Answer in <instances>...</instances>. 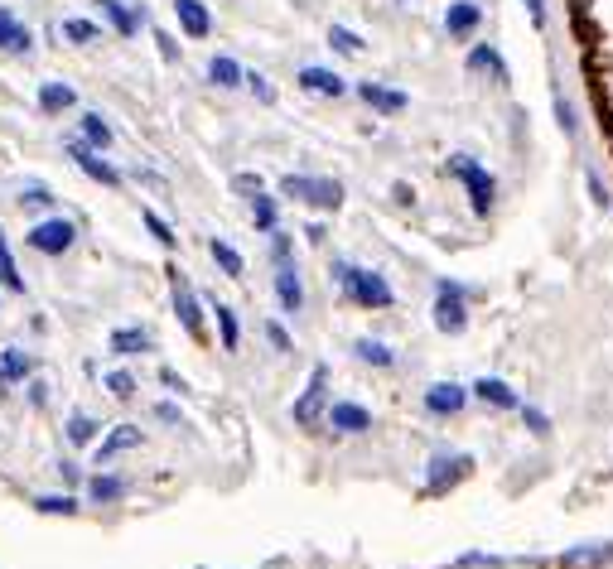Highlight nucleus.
<instances>
[{"label": "nucleus", "mask_w": 613, "mask_h": 569, "mask_svg": "<svg viewBox=\"0 0 613 569\" xmlns=\"http://www.w3.org/2000/svg\"><path fill=\"white\" fill-rule=\"evenodd\" d=\"M34 507L44 516H78V502L68 492H44V497H34Z\"/></svg>", "instance_id": "72a5a7b5"}, {"label": "nucleus", "mask_w": 613, "mask_h": 569, "mask_svg": "<svg viewBox=\"0 0 613 569\" xmlns=\"http://www.w3.org/2000/svg\"><path fill=\"white\" fill-rule=\"evenodd\" d=\"M280 193L295 198V203H309V208H324V213L343 203V184L338 179H314V174H285Z\"/></svg>", "instance_id": "7ed1b4c3"}, {"label": "nucleus", "mask_w": 613, "mask_h": 569, "mask_svg": "<svg viewBox=\"0 0 613 569\" xmlns=\"http://www.w3.org/2000/svg\"><path fill=\"white\" fill-rule=\"evenodd\" d=\"M112 353L116 357L150 353V333H145V328H116V333H112Z\"/></svg>", "instance_id": "bb28decb"}, {"label": "nucleus", "mask_w": 613, "mask_h": 569, "mask_svg": "<svg viewBox=\"0 0 613 569\" xmlns=\"http://www.w3.org/2000/svg\"><path fill=\"white\" fill-rule=\"evenodd\" d=\"M575 5H580V10H589V5H594V0H575Z\"/></svg>", "instance_id": "3c124183"}, {"label": "nucleus", "mask_w": 613, "mask_h": 569, "mask_svg": "<svg viewBox=\"0 0 613 569\" xmlns=\"http://www.w3.org/2000/svg\"><path fill=\"white\" fill-rule=\"evenodd\" d=\"M560 565L565 569H604V565H613V545H575V550H565L560 555Z\"/></svg>", "instance_id": "a211bd4d"}, {"label": "nucleus", "mask_w": 613, "mask_h": 569, "mask_svg": "<svg viewBox=\"0 0 613 569\" xmlns=\"http://www.w3.org/2000/svg\"><path fill=\"white\" fill-rule=\"evenodd\" d=\"M522 425H527L531 434H551V420H546L536 406H522Z\"/></svg>", "instance_id": "37998d69"}, {"label": "nucleus", "mask_w": 613, "mask_h": 569, "mask_svg": "<svg viewBox=\"0 0 613 569\" xmlns=\"http://www.w3.org/2000/svg\"><path fill=\"white\" fill-rule=\"evenodd\" d=\"M0 54L10 58H29L34 54V34L20 15H10V10H0Z\"/></svg>", "instance_id": "1a4fd4ad"}, {"label": "nucleus", "mask_w": 613, "mask_h": 569, "mask_svg": "<svg viewBox=\"0 0 613 569\" xmlns=\"http://www.w3.org/2000/svg\"><path fill=\"white\" fill-rule=\"evenodd\" d=\"M401 5H411V0H401Z\"/></svg>", "instance_id": "603ef678"}, {"label": "nucleus", "mask_w": 613, "mask_h": 569, "mask_svg": "<svg viewBox=\"0 0 613 569\" xmlns=\"http://www.w3.org/2000/svg\"><path fill=\"white\" fill-rule=\"evenodd\" d=\"M464 401H469V391L454 386V381H435V386L425 391V410H430V415H459Z\"/></svg>", "instance_id": "ddd939ff"}, {"label": "nucleus", "mask_w": 613, "mask_h": 569, "mask_svg": "<svg viewBox=\"0 0 613 569\" xmlns=\"http://www.w3.org/2000/svg\"><path fill=\"white\" fill-rule=\"evenodd\" d=\"M251 222H256V232H276L280 227V213H276V198H271V193H256V198H251Z\"/></svg>", "instance_id": "c756f323"}, {"label": "nucleus", "mask_w": 613, "mask_h": 569, "mask_svg": "<svg viewBox=\"0 0 613 569\" xmlns=\"http://www.w3.org/2000/svg\"><path fill=\"white\" fill-rule=\"evenodd\" d=\"M213 314H218V333H223V348H227V353H237V348H242V324H237V314H232L227 304H213Z\"/></svg>", "instance_id": "473e14b6"}, {"label": "nucleus", "mask_w": 613, "mask_h": 569, "mask_svg": "<svg viewBox=\"0 0 613 569\" xmlns=\"http://www.w3.org/2000/svg\"><path fill=\"white\" fill-rule=\"evenodd\" d=\"M126 449H140V430L136 425H116L102 444H97V454H92V463H112L116 454H126Z\"/></svg>", "instance_id": "6ab92c4d"}, {"label": "nucleus", "mask_w": 613, "mask_h": 569, "mask_svg": "<svg viewBox=\"0 0 613 569\" xmlns=\"http://www.w3.org/2000/svg\"><path fill=\"white\" fill-rule=\"evenodd\" d=\"M34 372V357L25 348H5L0 353V386H10V381H25Z\"/></svg>", "instance_id": "b1692460"}, {"label": "nucleus", "mask_w": 613, "mask_h": 569, "mask_svg": "<svg viewBox=\"0 0 613 569\" xmlns=\"http://www.w3.org/2000/svg\"><path fill=\"white\" fill-rule=\"evenodd\" d=\"M445 174H454L464 189H469V203H474V213L478 217H488L493 213V198H498V179L483 169L478 160H469V155H454V160L445 164Z\"/></svg>", "instance_id": "f03ea898"}, {"label": "nucleus", "mask_w": 613, "mask_h": 569, "mask_svg": "<svg viewBox=\"0 0 613 569\" xmlns=\"http://www.w3.org/2000/svg\"><path fill=\"white\" fill-rule=\"evenodd\" d=\"M266 338H271V348H276V353H290V348H295V343H290V333H285L280 324H266Z\"/></svg>", "instance_id": "c03bdc74"}, {"label": "nucleus", "mask_w": 613, "mask_h": 569, "mask_svg": "<svg viewBox=\"0 0 613 569\" xmlns=\"http://www.w3.org/2000/svg\"><path fill=\"white\" fill-rule=\"evenodd\" d=\"M324 396H329V367L324 362H314V372H309V386H305V396L295 401V425H314L319 420V410H324Z\"/></svg>", "instance_id": "6e6552de"}, {"label": "nucleus", "mask_w": 613, "mask_h": 569, "mask_svg": "<svg viewBox=\"0 0 613 569\" xmlns=\"http://www.w3.org/2000/svg\"><path fill=\"white\" fill-rule=\"evenodd\" d=\"M208 251H213V261H218V271L223 275H232V280H242V271H247V261H242V251L237 246H227V242H208Z\"/></svg>", "instance_id": "cd10ccee"}, {"label": "nucleus", "mask_w": 613, "mask_h": 569, "mask_svg": "<svg viewBox=\"0 0 613 569\" xmlns=\"http://www.w3.org/2000/svg\"><path fill=\"white\" fill-rule=\"evenodd\" d=\"M121 497H126V478H116V473L87 478V502H121Z\"/></svg>", "instance_id": "393cba45"}, {"label": "nucleus", "mask_w": 613, "mask_h": 569, "mask_svg": "<svg viewBox=\"0 0 613 569\" xmlns=\"http://www.w3.org/2000/svg\"><path fill=\"white\" fill-rule=\"evenodd\" d=\"M232 189L242 193V198H256V193H266V189H261V174H232Z\"/></svg>", "instance_id": "a19ab883"}, {"label": "nucleus", "mask_w": 613, "mask_h": 569, "mask_svg": "<svg viewBox=\"0 0 613 569\" xmlns=\"http://www.w3.org/2000/svg\"><path fill=\"white\" fill-rule=\"evenodd\" d=\"M464 473H469V459H464V454H440V459L430 463L425 492H445V488H454V483H459Z\"/></svg>", "instance_id": "f8f14e48"}, {"label": "nucleus", "mask_w": 613, "mask_h": 569, "mask_svg": "<svg viewBox=\"0 0 613 569\" xmlns=\"http://www.w3.org/2000/svg\"><path fill=\"white\" fill-rule=\"evenodd\" d=\"M300 87L314 92V97H343V92H348V82L338 78L334 68H305V73H300Z\"/></svg>", "instance_id": "412c9836"}, {"label": "nucleus", "mask_w": 613, "mask_h": 569, "mask_svg": "<svg viewBox=\"0 0 613 569\" xmlns=\"http://www.w3.org/2000/svg\"><path fill=\"white\" fill-rule=\"evenodd\" d=\"M174 15H179V29H184L189 39H208L213 15H208V5H203V0H174Z\"/></svg>", "instance_id": "2eb2a0df"}, {"label": "nucleus", "mask_w": 613, "mask_h": 569, "mask_svg": "<svg viewBox=\"0 0 613 569\" xmlns=\"http://www.w3.org/2000/svg\"><path fill=\"white\" fill-rule=\"evenodd\" d=\"M169 299H174V314H179L184 333H189V338H203V309H198L194 285L184 280V271H179V266L169 271Z\"/></svg>", "instance_id": "39448f33"}, {"label": "nucleus", "mask_w": 613, "mask_h": 569, "mask_svg": "<svg viewBox=\"0 0 613 569\" xmlns=\"http://www.w3.org/2000/svg\"><path fill=\"white\" fill-rule=\"evenodd\" d=\"M63 39H68V44H78V49H87V44H97V39H102V29L92 25V20H63Z\"/></svg>", "instance_id": "f704fd0d"}, {"label": "nucleus", "mask_w": 613, "mask_h": 569, "mask_svg": "<svg viewBox=\"0 0 613 569\" xmlns=\"http://www.w3.org/2000/svg\"><path fill=\"white\" fill-rule=\"evenodd\" d=\"M208 78H213V87H242V82H247V68H242L237 58L218 54L213 63H208Z\"/></svg>", "instance_id": "a878e982"}, {"label": "nucleus", "mask_w": 613, "mask_h": 569, "mask_svg": "<svg viewBox=\"0 0 613 569\" xmlns=\"http://www.w3.org/2000/svg\"><path fill=\"white\" fill-rule=\"evenodd\" d=\"M527 15L536 29H546V0H527Z\"/></svg>", "instance_id": "49530a36"}, {"label": "nucleus", "mask_w": 613, "mask_h": 569, "mask_svg": "<svg viewBox=\"0 0 613 569\" xmlns=\"http://www.w3.org/2000/svg\"><path fill=\"white\" fill-rule=\"evenodd\" d=\"M20 208H29V213H39V208H54V193L44 189V184H29V189L20 193Z\"/></svg>", "instance_id": "58836bf2"}, {"label": "nucleus", "mask_w": 613, "mask_h": 569, "mask_svg": "<svg viewBox=\"0 0 613 569\" xmlns=\"http://www.w3.org/2000/svg\"><path fill=\"white\" fill-rule=\"evenodd\" d=\"M589 193H594V203H599V208H609V193H604V184H599L594 174H589Z\"/></svg>", "instance_id": "8fccbe9b"}, {"label": "nucleus", "mask_w": 613, "mask_h": 569, "mask_svg": "<svg viewBox=\"0 0 613 569\" xmlns=\"http://www.w3.org/2000/svg\"><path fill=\"white\" fill-rule=\"evenodd\" d=\"M358 97H363L372 111H382V116H401L406 111V92H396V87H382V82H358Z\"/></svg>", "instance_id": "9d476101"}, {"label": "nucleus", "mask_w": 613, "mask_h": 569, "mask_svg": "<svg viewBox=\"0 0 613 569\" xmlns=\"http://www.w3.org/2000/svg\"><path fill=\"white\" fill-rule=\"evenodd\" d=\"M78 126H83V145H92V150H107V145H112V126H107L97 111H83Z\"/></svg>", "instance_id": "c85d7f7f"}, {"label": "nucleus", "mask_w": 613, "mask_h": 569, "mask_svg": "<svg viewBox=\"0 0 613 569\" xmlns=\"http://www.w3.org/2000/svg\"><path fill=\"white\" fill-rule=\"evenodd\" d=\"M140 222L150 227V237H155L160 246H174V232H169V222H165L160 213H155V208H145V213H140Z\"/></svg>", "instance_id": "4c0bfd02"}, {"label": "nucleus", "mask_w": 613, "mask_h": 569, "mask_svg": "<svg viewBox=\"0 0 613 569\" xmlns=\"http://www.w3.org/2000/svg\"><path fill=\"white\" fill-rule=\"evenodd\" d=\"M107 391H112L116 401H131L136 396V377L131 372H107Z\"/></svg>", "instance_id": "ea45409f"}, {"label": "nucleus", "mask_w": 613, "mask_h": 569, "mask_svg": "<svg viewBox=\"0 0 613 569\" xmlns=\"http://www.w3.org/2000/svg\"><path fill=\"white\" fill-rule=\"evenodd\" d=\"M334 280H338V290L353 299V304H363V309H387L391 304V285L377 271H363V266H353V261H338Z\"/></svg>", "instance_id": "f257e3e1"}, {"label": "nucleus", "mask_w": 613, "mask_h": 569, "mask_svg": "<svg viewBox=\"0 0 613 569\" xmlns=\"http://www.w3.org/2000/svg\"><path fill=\"white\" fill-rule=\"evenodd\" d=\"M329 425H334L338 434H363L367 425H372V415H367L358 401H334V406H329Z\"/></svg>", "instance_id": "f3484780"}, {"label": "nucleus", "mask_w": 613, "mask_h": 569, "mask_svg": "<svg viewBox=\"0 0 613 569\" xmlns=\"http://www.w3.org/2000/svg\"><path fill=\"white\" fill-rule=\"evenodd\" d=\"M478 25H483V10H478L474 0H454L445 10L449 39H469V34H478Z\"/></svg>", "instance_id": "4468645a"}, {"label": "nucleus", "mask_w": 613, "mask_h": 569, "mask_svg": "<svg viewBox=\"0 0 613 569\" xmlns=\"http://www.w3.org/2000/svg\"><path fill=\"white\" fill-rule=\"evenodd\" d=\"M29 401H34V406H49V386H44V381H29Z\"/></svg>", "instance_id": "09e8293b"}, {"label": "nucleus", "mask_w": 613, "mask_h": 569, "mask_svg": "<svg viewBox=\"0 0 613 569\" xmlns=\"http://www.w3.org/2000/svg\"><path fill=\"white\" fill-rule=\"evenodd\" d=\"M353 357L367 362V367H391V362H396V353H391L387 343H372V338H358V343H353Z\"/></svg>", "instance_id": "2f4dec72"}, {"label": "nucleus", "mask_w": 613, "mask_h": 569, "mask_svg": "<svg viewBox=\"0 0 613 569\" xmlns=\"http://www.w3.org/2000/svg\"><path fill=\"white\" fill-rule=\"evenodd\" d=\"M97 5H102L107 25H112L116 34H121V39H131V34L140 29V20H145V15H140L136 5H126V0H97Z\"/></svg>", "instance_id": "aec40b11"}, {"label": "nucleus", "mask_w": 613, "mask_h": 569, "mask_svg": "<svg viewBox=\"0 0 613 569\" xmlns=\"http://www.w3.org/2000/svg\"><path fill=\"white\" fill-rule=\"evenodd\" d=\"M0 285H5L10 295H25V275H20V266H15L10 246H0Z\"/></svg>", "instance_id": "c9c22d12"}, {"label": "nucleus", "mask_w": 613, "mask_h": 569, "mask_svg": "<svg viewBox=\"0 0 613 569\" xmlns=\"http://www.w3.org/2000/svg\"><path fill=\"white\" fill-rule=\"evenodd\" d=\"M474 396L483 401V406H493V410H517V406H522V401H517V391H512L502 377H478L474 381Z\"/></svg>", "instance_id": "dca6fc26"}, {"label": "nucleus", "mask_w": 613, "mask_h": 569, "mask_svg": "<svg viewBox=\"0 0 613 569\" xmlns=\"http://www.w3.org/2000/svg\"><path fill=\"white\" fill-rule=\"evenodd\" d=\"M68 444H78V449H87V444H92V439H97V420H92V415H87V410H73V415H68Z\"/></svg>", "instance_id": "7c9ffc66"}, {"label": "nucleus", "mask_w": 613, "mask_h": 569, "mask_svg": "<svg viewBox=\"0 0 613 569\" xmlns=\"http://www.w3.org/2000/svg\"><path fill=\"white\" fill-rule=\"evenodd\" d=\"M329 44H334L338 54H348V58H358V54L367 49V44H363V39H358V34H353L348 25H334V29H329Z\"/></svg>", "instance_id": "e433bc0d"}, {"label": "nucleus", "mask_w": 613, "mask_h": 569, "mask_svg": "<svg viewBox=\"0 0 613 569\" xmlns=\"http://www.w3.org/2000/svg\"><path fill=\"white\" fill-rule=\"evenodd\" d=\"M469 73H488L493 82H507V63L493 44H478L474 54H469Z\"/></svg>", "instance_id": "5701e85b"}, {"label": "nucleus", "mask_w": 613, "mask_h": 569, "mask_svg": "<svg viewBox=\"0 0 613 569\" xmlns=\"http://www.w3.org/2000/svg\"><path fill=\"white\" fill-rule=\"evenodd\" d=\"M73 242H78V227L68 217H44L29 227V246L39 256H63V251H73Z\"/></svg>", "instance_id": "20e7f679"}, {"label": "nucleus", "mask_w": 613, "mask_h": 569, "mask_svg": "<svg viewBox=\"0 0 613 569\" xmlns=\"http://www.w3.org/2000/svg\"><path fill=\"white\" fill-rule=\"evenodd\" d=\"M68 155H73V164L83 169L87 179H97V184H107V189H121V169L102 160V150H92L83 140H68Z\"/></svg>", "instance_id": "0eeeda50"}, {"label": "nucleus", "mask_w": 613, "mask_h": 569, "mask_svg": "<svg viewBox=\"0 0 613 569\" xmlns=\"http://www.w3.org/2000/svg\"><path fill=\"white\" fill-rule=\"evenodd\" d=\"M155 44H160V58H165V63H179V44L169 39L165 29H155Z\"/></svg>", "instance_id": "a18cd8bd"}, {"label": "nucleus", "mask_w": 613, "mask_h": 569, "mask_svg": "<svg viewBox=\"0 0 613 569\" xmlns=\"http://www.w3.org/2000/svg\"><path fill=\"white\" fill-rule=\"evenodd\" d=\"M155 420H165V425H179V406L160 401V406H155Z\"/></svg>", "instance_id": "de8ad7c7"}, {"label": "nucleus", "mask_w": 613, "mask_h": 569, "mask_svg": "<svg viewBox=\"0 0 613 569\" xmlns=\"http://www.w3.org/2000/svg\"><path fill=\"white\" fill-rule=\"evenodd\" d=\"M276 299H280V309H285V314H300V309H305V285H300L295 261L276 266Z\"/></svg>", "instance_id": "9b49d317"}, {"label": "nucleus", "mask_w": 613, "mask_h": 569, "mask_svg": "<svg viewBox=\"0 0 613 569\" xmlns=\"http://www.w3.org/2000/svg\"><path fill=\"white\" fill-rule=\"evenodd\" d=\"M469 324V309H464V290L454 280H440V295H435V328L440 333H464Z\"/></svg>", "instance_id": "423d86ee"}, {"label": "nucleus", "mask_w": 613, "mask_h": 569, "mask_svg": "<svg viewBox=\"0 0 613 569\" xmlns=\"http://www.w3.org/2000/svg\"><path fill=\"white\" fill-rule=\"evenodd\" d=\"M39 107H44V116H63V111L78 107V92L68 82H44L39 87Z\"/></svg>", "instance_id": "4be33fe9"}, {"label": "nucleus", "mask_w": 613, "mask_h": 569, "mask_svg": "<svg viewBox=\"0 0 613 569\" xmlns=\"http://www.w3.org/2000/svg\"><path fill=\"white\" fill-rule=\"evenodd\" d=\"M247 87H251V97H256V102H276V87L261 78V73H247Z\"/></svg>", "instance_id": "79ce46f5"}]
</instances>
